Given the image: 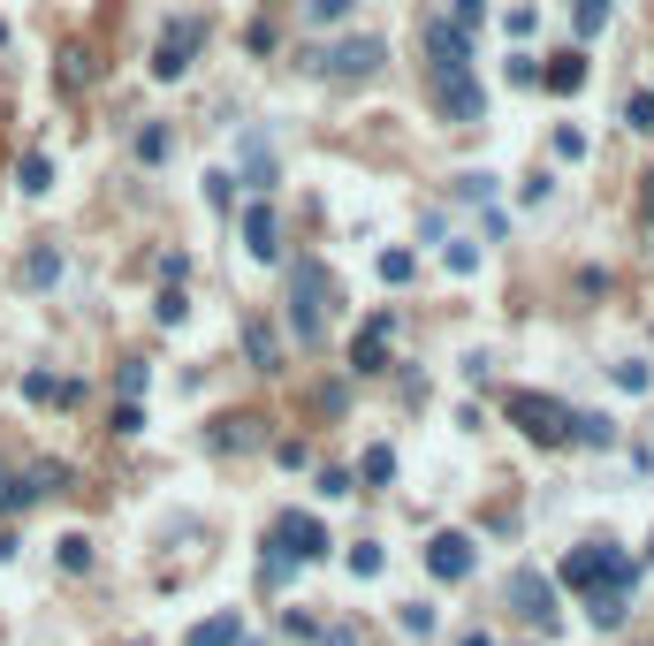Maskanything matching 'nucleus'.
<instances>
[{"label":"nucleus","mask_w":654,"mask_h":646,"mask_svg":"<svg viewBox=\"0 0 654 646\" xmlns=\"http://www.w3.org/2000/svg\"><path fill=\"white\" fill-rule=\"evenodd\" d=\"M327 525L313 510H282L274 525H266V555H260V579L266 585H282V579H297L305 563H327Z\"/></svg>","instance_id":"nucleus-1"},{"label":"nucleus","mask_w":654,"mask_h":646,"mask_svg":"<svg viewBox=\"0 0 654 646\" xmlns=\"http://www.w3.org/2000/svg\"><path fill=\"white\" fill-rule=\"evenodd\" d=\"M327 305H335L327 266L320 258H289V335H297V350H327Z\"/></svg>","instance_id":"nucleus-2"},{"label":"nucleus","mask_w":654,"mask_h":646,"mask_svg":"<svg viewBox=\"0 0 654 646\" xmlns=\"http://www.w3.org/2000/svg\"><path fill=\"white\" fill-rule=\"evenodd\" d=\"M563 585L571 593H632L640 585V563H632V548H616V540H587V548H571L563 555Z\"/></svg>","instance_id":"nucleus-3"},{"label":"nucleus","mask_w":654,"mask_h":646,"mask_svg":"<svg viewBox=\"0 0 654 646\" xmlns=\"http://www.w3.org/2000/svg\"><path fill=\"white\" fill-rule=\"evenodd\" d=\"M503 411H510V426H518L525 442H540V449H563V442H571V411H563L556 395L510 388V395H503Z\"/></svg>","instance_id":"nucleus-4"},{"label":"nucleus","mask_w":654,"mask_h":646,"mask_svg":"<svg viewBox=\"0 0 654 646\" xmlns=\"http://www.w3.org/2000/svg\"><path fill=\"white\" fill-rule=\"evenodd\" d=\"M381 62H389V39H335V46L313 54V76H327V84H366Z\"/></svg>","instance_id":"nucleus-5"},{"label":"nucleus","mask_w":654,"mask_h":646,"mask_svg":"<svg viewBox=\"0 0 654 646\" xmlns=\"http://www.w3.org/2000/svg\"><path fill=\"white\" fill-rule=\"evenodd\" d=\"M198 46H205V15H176L168 31H160V54H152V76L160 84H176L183 68L198 62Z\"/></svg>","instance_id":"nucleus-6"},{"label":"nucleus","mask_w":654,"mask_h":646,"mask_svg":"<svg viewBox=\"0 0 654 646\" xmlns=\"http://www.w3.org/2000/svg\"><path fill=\"white\" fill-rule=\"evenodd\" d=\"M434 99H442V123H457V129H472L487 115V92H479L472 68H442V76H434Z\"/></svg>","instance_id":"nucleus-7"},{"label":"nucleus","mask_w":654,"mask_h":646,"mask_svg":"<svg viewBox=\"0 0 654 646\" xmlns=\"http://www.w3.org/2000/svg\"><path fill=\"white\" fill-rule=\"evenodd\" d=\"M472 563H479V548H472V532H434V540H426V571H434V579H472Z\"/></svg>","instance_id":"nucleus-8"},{"label":"nucleus","mask_w":654,"mask_h":646,"mask_svg":"<svg viewBox=\"0 0 654 646\" xmlns=\"http://www.w3.org/2000/svg\"><path fill=\"white\" fill-rule=\"evenodd\" d=\"M510 601H518V616H532L540 632H556V593H548V579H540L532 563L510 571Z\"/></svg>","instance_id":"nucleus-9"},{"label":"nucleus","mask_w":654,"mask_h":646,"mask_svg":"<svg viewBox=\"0 0 654 646\" xmlns=\"http://www.w3.org/2000/svg\"><path fill=\"white\" fill-rule=\"evenodd\" d=\"M260 442H266V426L252 419V411H229V419L205 426V449L213 456H244V449H260Z\"/></svg>","instance_id":"nucleus-10"},{"label":"nucleus","mask_w":654,"mask_h":646,"mask_svg":"<svg viewBox=\"0 0 654 646\" xmlns=\"http://www.w3.org/2000/svg\"><path fill=\"white\" fill-rule=\"evenodd\" d=\"M389 342H395V320L373 313V320L358 327V342H350V373H381L389 366Z\"/></svg>","instance_id":"nucleus-11"},{"label":"nucleus","mask_w":654,"mask_h":646,"mask_svg":"<svg viewBox=\"0 0 654 646\" xmlns=\"http://www.w3.org/2000/svg\"><path fill=\"white\" fill-rule=\"evenodd\" d=\"M426 54H434V76L442 68H472V39H464L450 15H426Z\"/></svg>","instance_id":"nucleus-12"},{"label":"nucleus","mask_w":654,"mask_h":646,"mask_svg":"<svg viewBox=\"0 0 654 646\" xmlns=\"http://www.w3.org/2000/svg\"><path fill=\"white\" fill-rule=\"evenodd\" d=\"M244 252L266 258V266L282 258V221H274V205H266V198H252V205H244Z\"/></svg>","instance_id":"nucleus-13"},{"label":"nucleus","mask_w":654,"mask_h":646,"mask_svg":"<svg viewBox=\"0 0 654 646\" xmlns=\"http://www.w3.org/2000/svg\"><path fill=\"white\" fill-rule=\"evenodd\" d=\"M274 176H282V160H274V152H266V137L260 129H244V176H236V183H252V191H274Z\"/></svg>","instance_id":"nucleus-14"},{"label":"nucleus","mask_w":654,"mask_h":646,"mask_svg":"<svg viewBox=\"0 0 654 646\" xmlns=\"http://www.w3.org/2000/svg\"><path fill=\"white\" fill-rule=\"evenodd\" d=\"M587 76H593L587 54H556V62L540 68V84H548V92H587Z\"/></svg>","instance_id":"nucleus-15"},{"label":"nucleus","mask_w":654,"mask_h":646,"mask_svg":"<svg viewBox=\"0 0 654 646\" xmlns=\"http://www.w3.org/2000/svg\"><path fill=\"white\" fill-rule=\"evenodd\" d=\"M244 358H252L260 373L282 366V342H274V327H266V320H244Z\"/></svg>","instance_id":"nucleus-16"},{"label":"nucleus","mask_w":654,"mask_h":646,"mask_svg":"<svg viewBox=\"0 0 654 646\" xmlns=\"http://www.w3.org/2000/svg\"><path fill=\"white\" fill-rule=\"evenodd\" d=\"M236 639H244V616H229V608H221V616L191 624V639H183V646H236Z\"/></svg>","instance_id":"nucleus-17"},{"label":"nucleus","mask_w":654,"mask_h":646,"mask_svg":"<svg viewBox=\"0 0 654 646\" xmlns=\"http://www.w3.org/2000/svg\"><path fill=\"white\" fill-rule=\"evenodd\" d=\"M15 274H23V289H46V282H62V252H54V244H39V252H23Z\"/></svg>","instance_id":"nucleus-18"},{"label":"nucleus","mask_w":654,"mask_h":646,"mask_svg":"<svg viewBox=\"0 0 654 646\" xmlns=\"http://www.w3.org/2000/svg\"><path fill=\"white\" fill-rule=\"evenodd\" d=\"M571 442H579V449H609V442H616V426H609L601 411H579V419H571Z\"/></svg>","instance_id":"nucleus-19"},{"label":"nucleus","mask_w":654,"mask_h":646,"mask_svg":"<svg viewBox=\"0 0 654 646\" xmlns=\"http://www.w3.org/2000/svg\"><path fill=\"white\" fill-rule=\"evenodd\" d=\"M15 183H23V198H46V191H54V160H46V152H31V160L15 168Z\"/></svg>","instance_id":"nucleus-20"},{"label":"nucleus","mask_w":654,"mask_h":646,"mask_svg":"<svg viewBox=\"0 0 654 646\" xmlns=\"http://www.w3.org/2000/svg\"><path fill=\"white\" fill-rule=\"evenodd\" d=\"M358 479H366V487H389V479H395V449H389V442H373V449H366Z\"/></svg>","instance_id":"nucleus-21"},{"label":"nucleus","mask_w":654,"mask_h":646,"mask_svg":"<svg viewBox=\"0 0 654 646\" xmlns=\"http://www.w3.org/2000/svg\"><path fill=\"white\" fill-rule=\"evenodd\" d=\"M54 563H62V571H92V540H84V532H62V540H54Z\"/></svg>","instance_id":"nucleus-22"},{"label":"nucleus","mask_w":654,"mask_h":646,"mask_svg":"<svg viewBox=\"0 0 654 646\" xmlns=\"http://www.w3.org/2000/svg\"><path fill=\"white\" fill-rule=\"evenodd\" d=\"M609 381L632 388V395H647V388H654V366H647V358H624V366H609Z\"/></svg>","instance_id":"nucleus-23"},{"label":"nucleus","mask_w":654,"mask_h":646,"mask_svg":"<svg viewBox=\"0 0 654 646\" xmlns=\"http://www.w3.org/2000/svg\"><path fill=\"white\" fill-rule=\"evenodd\" d=\"M168 145H176V137H168L160 123H145V129H137V160H145V168H160V160H168Z\"/></svg>","instance_id":"nucleus-24"},{"label":"nucleus","mask_w":654,"mask_h":646,"mask_svg":"<svg viewBox=\"0 0 654 646\" xmlns=\"http://www.w3.org/2000/svg\"><path fill=\"white\" fill-rule=\"evenodd\" d=\"M587 616H593V632H616V624H624V593H593Z\"/></svg>","instance_id":"nucleus-25"},{"label":"nucleus","mask_w":654,"mask_h":646,"mask_svg":"<svg viewBox=\"0 0 654 646\" xmlns=\"http://www.w3.org/2000/svg\"><path fill=\"white\" fill-rule=\"evenodd\" d=\"M152 320H160V327H183V320H191V297H183V289H160V297H152Z\"/></svg>","instance_id":"nucleus-26"},{"label":"nucleus","mask_w":654,"mask_h":646,"mask_svg":"<svg viewBox=\"0 0 654 646\" xmlns=\"http://www.w3.org/2000/svg\"><path fill=\"white\" fill-rule=\"evenodd\" d=\"M609 15H616V0H579V39H601Z\"/></svg>","instance_id":"nucleus-27"},{"label":"nucleus","mask_w":654,"mask_h":646,"mask_svg":"<svg viewBox=\"0 0 654 646\" xmlns=\"http://www.w3.org/2000/svg\"><path fill=\"white\" fill-rule=\"evenodd\" d=\"M624 129L654 137V92H632V99H624Z\"/></svg>","instance_id":"nucleus-28"},{"label":"nucleus","mask_w":654,"mask_h":646,"mask_svg":"<svg viewBox=\"0 0 654 646\" xmlns=\"http://www.w3.org/2000/svg\"><path fill=\"white\" fill-rule=\"evenodd\" d=\"M313 487H320L327 502H342V495H358V479H350L342 464H320V479H313Z\"/></svg>","instance_id":"nucleus-29"},{"label":"nucleus","mask_w":654,"mask_h":646,"mask_svg":"<svg viewBox=\"0 0 654 646\" xmlns=\"http://www.w3.org/2000/svg\"><path fill=\"white\" fill-rule=\"evenodd\" d=\"M350 579H381V548L373 540H350Z\"/></svg>","instance_id":"nucleus-30"},{"label":"nucleus","mask_w":654,"mask_h":646,"mask_svg":"<svg viewBox=\"0 0 654 646\" xmlns=\"http://www.w3.org/2000/svg\"><path fill=\"white\" fill-rule=\"evenodd\" d=\"M115 388H123V403H137V395L152 388V366H123V373H115Z\"/></svg>","instance_id":"nucleus-31"},{"label":"nucleus","mask_w":654,"mask_h":646,"mask_svg":"<svg viewBox=\"0 0 654 646\" xmlns=\"http://www.w3.org/2000/svg\"><path fill=\"white\" fill-rule=\"evenodd\" d=\"M358 0H305V23H342Z\"/></svg>","instance_id":"nucleus-32"},{"label":"nucleus","mask_w":654,"mask_h":646,"mask_svg":"<svg viewBox=\"0 0 654 646\" xmlns=\"http://www.w3.org/2000/svg\"><path fill=\"white\" fill-rule=\"evenodd\" d=\"M205 205H236V176H229V168L205 176Z\"/></svg>","instance_id":"nucleus-33"},{"label":"nucleus","mask_w":654,"mask_h":646,"mask_svg":"<svg viewBox=\"0 0 654 646\" xmlns=\"http://www.w3.org/2000/svg\"><path fill=\"white\" fill-rule=\"evenodd\" d=\"M403 632L426 639V632H434V608H426V601H403Z\"/></svg>","instance_id":"nucleus-34"},{"label":"nucleus","mask_w":654,"mask_h":646,"mask_svg":"<svg viewBox=\"0 0 654 646\" xmlns=\"http://www.w3.org/2000/svg\"><path fill=\"white\" fill-rule=\"evenodd\" d=\"M282 632H289V639H320V616H313V608H289Z\"/></svg>","instance_id":"nucleus-35"},{"label":"nucleus","mask_w":654,"mask_h":646,"mask_svg":"<svg viewBox=\"0 0 654 646\" xmlns=\"http://www.w3.org/2000/svg\"><path fill=\"white\" fill-rule=\"evenodd\" d=\"M457 198H479V205H487V198H495V176H479V168L457 176Z\"/></svg>","instance_id":"nucleus-36"},{"label":"nucleus","mask_w":654,"mask_h":646,"mask_svg":"<svg viewBox=\"0 0 654 646\" xmlns=\"http://www.w3.org/2000/svg\"><path fill=\"white\" fill-rule=\"evenodd\" d=\"M510 84L532 92V84H540V62H532V54H510Z\"/></svg>","instance_id":"nucleus-37"},{"label":"nucleus","mask_w":654,"mask_h":646,"mask_svg":"<svg viewBox=\"0 0 654 646\" xmlns=\"http://www.w3.org/2000/svg\"><path fill=\"white\" fill-rule=\"evenodd\" d=\"M442 258H450V274H472V266H479V252H472V244H457V236L442 244Z\"/></svg>","instance_id":"nucleus-38"},{"label":"nucleus","mask_w":654,"mask_h":646,"mask_svg":"<svg viewBox=\"0 0 654 646\" xmlns=\"http://www.w3.org/2000/svg\"><path fill=\"white\" fill-rule=\"evenodd\" d=\"M381 282H411V252H381Z\"/></svg>","instance_id":"nucleus-39"},{"label":"nucleus","mask_w":654,"mask_h":646,"mask_svg":"<svg viewBox=\"0 0 654 646\" xmlns=\"http://www.w3.org/2000/svg\"><path fill=\"white\" fill-rule=\"evenodd\" d=\"M479 15H487V0H457V31H472Z\"/></svg>","instance_id":"nucleus-40"},{"label":"nucleus","mask_w":654,"mask_h":646,"mask_svg":"<svg viewBox=\"0 0 654 646\" xmlns=\"http://www.w3.org/2000/svg\"><path fill=\"white\" fill-rule=\"evenodd\" d=\"M313 646H358V632H342V624H335V632H320Z\"/></svg>","instance_id":"nucleus-41"},{"label":"nucleus","mask_w":654,"mask_h":646,"mask_svg":"<svg viewBox=\"0 0 654 646\" xmlns=\"http://www.w3.org/2000/svg\"><path fill=\"white\" fill-rule=\"evenodd\" d=\"M640 213L654 221V176H640Z\"/></svg>","instance_id":"nucleus-42"},{"label":"nucleus","mask_w":654,"mask_h":646,"mask_svg":"<svg viewBox=\"0 0 654 646\" xmlns=\"http://www.w3.org/2000/svg\"><path fill=\"white\" fill-rule=\"evenodd\" d=\"M0 46H8V23H0Z\"/></svg>","instance_id":"nucleus-43"}]
</instances>
